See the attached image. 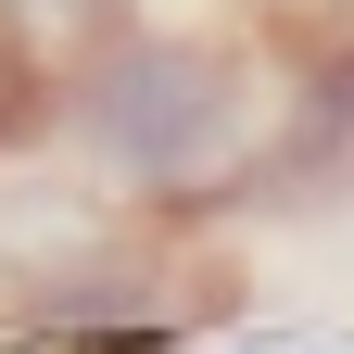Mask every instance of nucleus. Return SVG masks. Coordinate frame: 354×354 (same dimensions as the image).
I'll return each instance as SVG.
<instances>
[{
	"label": "nucleus",
	"instance_id": "nucleus-4",
	"mask_svg": "<svg viewBox=\"0 0 354 354\" xmlns=\"http://www.w3.org/2000/svg\"><path fill=\"white\" fill-rule=\"evenodd\" d=\"M51 88H64V64L38 51V38L13 26V0H0V152H38V140H51Z\"/></svg>",
	"mask_w": 354,
	"mask_h": 354
},
{
	"label": "nucleus",
	"instance_id": "nucleus-2",
	"mask_svg": "<svg viewBox=\"0 0 354 354\" xmlns=\"http://www.w3.org/2000/svg\"><path fill=\"white\" fill-rule=\"evenodd\" d=\"M127 228H152V215H127L102 177L76 152H0V317H26L51 279H76L88 253H114Z\"/></svg>",
	"mask_w": 354,
	"mask_h": 354
},
{
	"label": "nucleus",
	"instance_id": "nucleus-3",
	"mask_svg": "<svg viewBox=\"0 0 354 354\" xmlns=\"http://www.w3.org/2000/svg\"><path fill=\"white\" fill-rule=\"evenodd\" d=\"M165 241H177V228H165ZM165 241H152V228H127L114 253H88L76 279H51L13 329H26V342H177L203 291L177 279V253H165Z\"/></svg>",
	"mask_w": 354,
	"mask_h": 354
},
{
	"label": "nucleus",
	"instance_id": "nucleus-1",
	"mask_svg": "<svg viewBox=\"0 0 354 354\" xmlns=\"http://www.w3.org/2000/svg\"><path fill=\"white\" fill-rule=\"evenodd\" d=\"M291 64L304 51H266V38L228 26H114L88 38L51 88V152H76L127 215L152 228H203L253 190H279V152H291Z\"/></svg>",
	"mask_w": 354,
	"mask_h": 354
},
{
	"label": "nucleus",
	"instance_id": "nucleus-5",
	"mask_svg": "<svg viewBox=\"0 0 354 354\" xmlns=\"http://www.w3.org/2000/svg\"><path fill=\"white\" fill-rule=\"evenodd\" d=\"M13 26L38 38L51 64H76L88 38H114V26H140V0H13Z\"/></svg>",
	"mask_w": 354,
	"mask_h": 354
}]
</instances>
